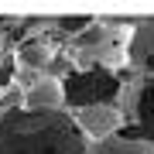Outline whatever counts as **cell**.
<instances>
[{"instance_id":"cell-4","label":"cell","mask_w":154,"mask_h":154,"mask_svg":"<svg viewBox=\"0 0 154 154\" xmlns=\"http://www.w3.org/2000/svg\"><path fill=\"white\" fill-rule=\"evenodd\" d=\"M123 120H130L140 134H154V72H134L120 86L116 103Z\"/></svg>"},{"instance_id":"cell-2","label":"cell","mask_w":154,"mask_h":154,"mask_svg":"<svg viewBox=\"0 0 154 154\" xmlns=\"http://www.w3.org/2000/svg\"><path fill=\"white\" fill-rule=\"evenodd\" d=\"M137 17H96L93 24L72 38V51H75L82 69H103V72H120L127 65V51H130V28Z\"/></svg>"},{"instance_id":"cell-9","label":"cell","mask_w":154,"mask_h":154,"mask_svg":"<svg viewBox=\"0 0 154 154\" xmlns=\"http://www.w3.org/2000/svg\"><path fill=\"white\" fill-rule=\"evenodd\" d=\"M14 58L21 62L24 69H48L51 62L58 58V51H55V45L45 41V38H28V41H21V48H17Z\"/></svg>"},{"instance_id":"cell-3","label":"cell","mask_w":154,"mask_h":154,"mask_svg":"<svg viewBox=\"0 0 154 154\" xmlns=\"http://www.w3.org/2000/svg\"><path fill=\"white\" fill-rule=\"evenodd\" d=\"M123 79L116 72H103V69H79L69 72L62 79V89H65V103L75 106V110H86V106H106L120 96Z\"/></svg>"},{"instance_id":"cell-10","label":"cell","mask_w":154,"mask_h":154,"mask_svg":"<svg viewBox=\"0 0 154 154\" xmlns=\"http://www.w3.org/2000/svg\"><path fill=\"white\" fill-rule=\"evenodd\" d=\"M96 17L93 14H72V17H48V24H55V28L62 31V34H72V38H75V34H82L89 24H93Z\"/></svg>"},{"instance_id":"cell-6","label":"cell","mask_w":154,"mask_h":154,"mask_svg":"<svg viewBox=\"0 0 154 154\" xmlns=\"http://www.w3.org/2000/svg\"><path fill=\"white\" fill-rule=\"evenodd\" d=\"M24 110L31 113H62L65 110V89L62 79L55 75H41L24 89Z\"/></svg>"},{"instance_id":"cell-5","label":"cell","mask_w":154,"mask_h":154,"mask_svg":"<svg viewBox=\"0 0 154 154\" xmlns=\"http://www.w3.org/2000/svg\"><path fill=\"white\" fill-rule=\"evenodd\" d=\"M75 127L89 137L96 140H106V137H116L123 130V116L116 110V103H106V106H86V110H75Z\"/></svg>"},{"instance_id":"cell-7","label":"cell","mask_w":154,"mask_h":154,"mask_svg":"<svg viewBox=\"0 0 154 154\" xmlns=\"http://www.w3.org/2000/svg\"><path fill=\"white\" fill-rule=\"evenodd\" d=\"M127 65L134 72H154V17H137L134 21Z\"/></svg>"},{"instance_id":"cell-1","label":"cell","mask_w":154,"mask_h":154,"mask_svg":"<svg viewBox=\"0 0 154 154\" xmlns=\"http://www.w3.org/2000/svg\"><path fill=\"white\" fill-rule=\"evenodd\" d=\"M89 140L72 113L14 110L0 116V154H86Z\"/></svg>"},{"instance_id":"cell-8","label":"cell","mask_w":154,"mask_h":154,"mask_svg":"<svg viewBox=\"0 0 154 154\" xmlns=\"http://www.w3.org/2000/svg\"><path fill=\"white\" fill-rule=\"evenodd\" d=\"M86 154H154V134H140V130H127L106 140H89Z\"/></svg>"}]
</instances>
